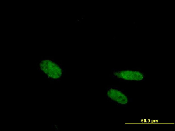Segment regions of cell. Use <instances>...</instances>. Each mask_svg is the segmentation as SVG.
I'll list each match as a JSON object with an SVG mask.
<instances>
[{"mask_svg": "<svg viewBox=\"0 0 175 131\" xmlns=\"http://www.w3.org/2000/svg\"><path fill=\"white\" fill-rule=\"evenodd\" d=\"M114 77L119 80L127 82L144 81L145 74L139 69H123L116 70L113 72Z\"/></svg>", "mask_w": 175, "mask_h": 131, "instance_id": "obj_1", "label": "cell"}, {"mask_svg": "<svg viewBox=\"0 0 175 131\" xmlns=\"http://www.w3.org/2000/svg\"><path fill=\"white\" fill-rule=\"evenodd\" d=\"M106 94L110 100L120 106L127 105L130 101L127 94L117 87H109L107 91Z\"/></svg>", "mask_w": 175, "mask_h": 131, "instance_id": "obj_2", "label": "cell"}, {"mask_svg": "<svg viewBox=\"0 0 175 131\" xmlns=\"http://www.w3.org/2000/svg\"><path fill=\"white\" fill-rule=\"evenodd\" d=\"M40 67L48 77L53 79H57L62 74V70L60 66L52 60L45 59L41 60Z\"/></svg>", "mask_w": 175, "mask_h": 131, "instance_id": "obj_3", "label": "cell"}]
</instances>
